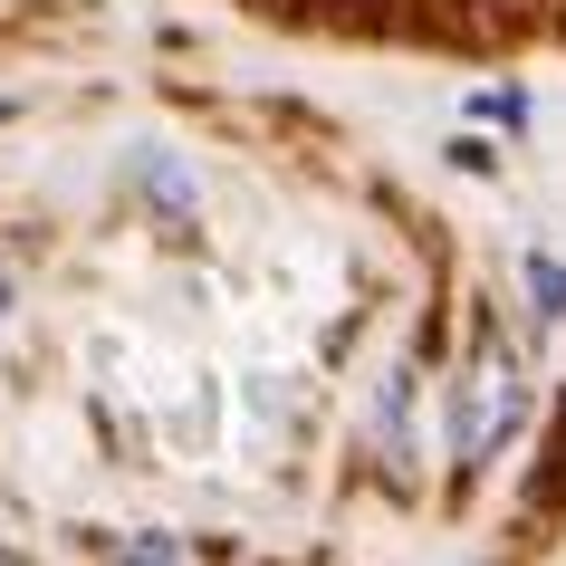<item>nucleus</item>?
<instances>
[{
    "label": "nucleus",
    "instance_id": "nucleus-1",
    "mask_svg": "<svg viewBox=\"0 0 566 566\" xmlns=\"http://www.w3.org/2000/svg\"><path fill=\"white\" fill-rule=\"evenodd\" d=\"M509 422H518V365L490 346V356H480V375L461 385V413H451V451H461V461H480V451L500 442Z\"/></svg>",
    "mask_w": 566,
    "mask_h": 566
}]
</instances>
